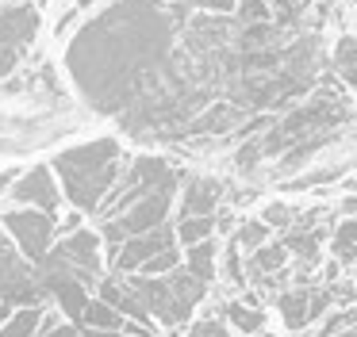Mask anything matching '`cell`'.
<instances>
[{
    "mask_svg": "<svg viewBox=\"0 0 357 337\" xmlns=\"http://www.w3.org/2000/svg\"><path fill=\"white\" fill-rule=\"evenodd\" d=\"M288 257H292V253H288L284 242H265L261 249L246 253V280H254V283L277 280V276L284 272Z\"/></svg>",
    "mask_w": 357,
    "mask_h": 337,
    "instance_id": "obj_10",
    "label": "cell"
},
{
    "mask_svg": "<svg viewBox=\"0 0 357 337\" xmlns=\"http://www.w3.org/2000/svg\"><path fill=\"white\" fill-rule=\"evenodd\" d=\"M273 237V226L269 222H261V219H246V222H238L234 226V234H231V242L238 245L242 253H254V249H261L265 242Z\"/></svg>",
    "mask_w": 357,
    "mask_h": 337,
    "instance_id": "obj_15",
    "label": "cell"
},
{
    "mask_svg": "<svg viewBox=\"0 0 357 337\" xmlns=\"http://www.w3.org/2000/svg\"><path fill=\"white\" fill-rule=\"evenodd\" d=\"M331 291L323 288H292V291H280L277 295V314H280V326L292 329V334H303V329H311L319 318H326L331 314Z\"/></svg>",
    "mask_w": 357,
    "mask_h": 337,
    "instance_id": "obj_8",
    "label": "cell"
},
{
    "mask_svg": "<svg viewBox=\"0 0 357 337\" xmlns=\"http://www.w3.org/2000/svg\"><path fill=\"white\" fill-rule=\"evenodd\" d=\"M35 303H47V288L39 280V265H31L12 245L4 226H0V329L8 326L20 311H27Z\"/></svg>",
    "mask_w": 357,
    "mask_h": 337,
    "instance_id": "obj_3",
    "label": "cell"
},
{
    "mask_svg": "<svg viewBox=\"0 0 357 337\" xmlns=\"http://www.w3.org/2000/svg\"><path fill=\"white\" fill-rule=\"evenodd\" d=\"M127 161H131V153H127L123 138L100 134V138H85V142L58 150L50 157V168L58 176L66 207L77 211L81 219H96V211L104 207V199L112 196V188L123 176Z\"/></svg>",
    "mask_w": 357,
    "mask_h": 337,
    "instance_id": "obj_2",
    "label": "cell"
},
{
    "mask_svg": "<svg viewBox=\"0 0 357 337\" xmlns=\"http://www.w3.org/2000/svg\"><path fill=\"white\" fill-rule=\"evenodd\" d=\"M173 230H177L181 249H188V245H200V242H208V237H215L219 214H200V219H173Z\"/></svg>",
    "mask_w": 357,
    "mask_h": 337,
    "instance_id": "obj_14",
    "label": "cell"
},
{
    "mask_svg": "<svg viewBox=\"0 0 357 337\" xmlns=\"http://www.w3.org/2000/svg\"><path fill=\"white\" fill-rule=\"evenodd\" d=\"M227 188L219 176L208 173H185L177 191V211L173 219H200V214H219V203H223Z\"/></svg>",
    "mask_w": 357,
    "mask_h": 337,
    "instance_id": "obj_9",
    "label": "cell"
},
{
    "mask_svg": "<svg viewBox=\"0 0 357 337\" xmlns=\"http://www.w3.org/2000/svg\"><path fill=\"white\" fill-rule=\"evenodd\" d=\"M331 69H334V77L342 81V88L357 92V35H342L338 42H334Z\"/></svg>",
    "mask_w": 357,
    "mask_h": 337,
    "instance_id": "obj_13",
    "label": "cell"
},
{
    "mask_svg": "<svg viewBox=\"0 0 357 337\" xmlns=\"http://www.w3.org/2000/svg\"><path fill=\"white\" fill-rule=\"evenodd\" d=\"M0 337H89L85 326L70 322L54 303H35L27 311H20L8 326L0 329Z\"/></svg>",
    "mask_w": 357,
    "mask_h": 337,
    "instance_id": "obj_7",
    "label": "cell"
},
{
    "mask_svg": "<svg viewBox=\"0 0 357 337\" xmlns=\"http://www.w3.org/2000/svg\"><path fill=\"white\" fill-rule=\"evenodd\" d=\"M219 276H223L227 283H234V288H246V253L238 249L234 242H227L223 249H219Z\"/></svg>",
    "mask_w": 357,
    "mask_h": 337,
    "instance_id": "obj_16",
    "label": "cell"
},
{
    "mask_svg": "<svg viewBox=\"0 0 357 337\" xmlns=\"http://www.w3.org/2000/svg\"><path fill=\"white\" fill-rule=\"evenodd\" d=\"M185 268L192 276H200L204 283H215L219 280V242L215 237H208V242H200V245H188Z\"/></svg>",
    "mask_w": 357,
    "mask_h": 337,
    "instance_id": "obj_12",
    "label": "cell"
},
{
    "mask_svg": "<svg viewBox=\"0 0 357 337\" xmlns=\"http://www.w3.org/2000/svg\"><path fill=\"white\" fill-rule=\"evenodd\" d=\"M334 337H357V329H354V326H346V329H338Z\"/></svg>",
    "mask_w": 357,
    "mask_h": 337,
    "instance_id": "obj_22",
    "label": "cell"
},
{
    "mask_svg": "<svg viewBox=\"0 0 357 337\" xmlns=\"http://www.w3.org/2000/svg\"><path fill=\"white\" fill-rule=\"evenodd\" d=\"M254 337H280L277 329H261V334H254Z\"/></svg>",
    "mask_w": 357,
    "mask_h": 337,
    "instance_id": "obj_23",
    "label": "cell"
},
{
    "mask_svg": "<svg viewBox=\"0 0 357 337\" xmlns=\"http://www.w3.org/2000/svg\"><path fill=\"white\" fill-rule=\"evenodd\" d=\"M8 199L16 207H35V211L58 214V219H62V207H66V196H62V188H58V176H54V168H50V161L24 168V173L12 180Z\"/></svg>",
    "mask_w": 357,
    "mask_h": 337,
    "instance_id": "obj_6",
    "label": "cell"
},
{
    "mask_svg": "<svg viewBox=\"0 0 357 337\" xmlns=\"http://www.w3.org/2000/svg\"><path fill=\"white\" fill-rule=\"evenodd\" d=\"M261 222H269L273 230H280V226H288V222H292V211H288V203H269L261 211Z\"/></svg>",
    "mask_w": 357,
    "mask_h": 337,
    "instance_id": "obj_21",
    "label": "cell"
},
{
    "mask_svg": "<svg viewBox=\"0 0 357 337\" xmlns=\"http://www.w3.org/2000/svg\"><path fill=\"white\" fill-rule=\"evenodd\" d=\"M284 245H288V253H292V257L300 260L303 268H311L319 257H323V249H319V237H315V234H296V237H288Z\"/></svg>",
    "mask_w": 357,
    "mask_h": 337,
    "instance_id": "obj_19",
    "label": "cell"
},
{
    "mask_svg": "<svg viewBox=\"0 0 357 337\" xmlns=\"http://www.w3.org/2000/svg\"><path fill=\"white\" fill-rule=\"evenodd\" d=\"M354 329H357V322H354Z\"/></svg>",
    "mask_w": 357,
    "mask_h": 337,
    "instance_id": "obj_24",
    "label": "cell"
},
{
    "mask_svg": "<svg viewBox=\"0 0 357 337\" xmlns=\"http://www.w3.org/2000/svg\"><path fill=\"white\" fill-rule=\"evenodd\" d=\"M39 8L31 0H0V81L24 61L39 35Z\"/></svg>",
    "mask_w": 357,
    "mask_h": 337,
    "instance_id": "obj_5",
    "label": "cell"
},
{
    "mask_svg": "<svg viewBox=\"0 0 357 337\" xmlns=\"http://www.w3.org/2000/svg\"><path fill=\"white\" fill-rule=\"evenodd\" d=\"M219 314L227 318V326L234 329L238 337H254L265 329V318L269 314L261 311V303H242V299H231V303L219 306Z\"/></svg>",
    "mask_w": 357,
    "mask_h": 337,
    "instance_id": "obj_11",
    "label": "cell"
},
{
    "mask_svg": "<svg viewBox=\"0 0 357 337\" xmlns=\"http://www.w3.org/2000/svg\"><path fill=\"white\" fill-rule=\"evenodd\" d=\"M185 337H238V334L227 326L223 314H200L185 326Z\"/></svg>",
    "mask_w": 357,
    "mask_h": 337,
    "instance_id": "obj_18",
    "label": "cell"
},
{
    "mask_svg": "<svg viewBox=\"0 0 357 337\" xmlns=\"http://www.w3.org/2000/svg\"><path fill=\"white\" fill-rule=\"evenodd\" d=\"M331 253L338 260H354L357 257V219H342L331 234Z\"/></svg>",
    "mask_w": 357,
    "mask_h": 337,
    "instance_id": "obj_17",
    "label": "cell"
},
{
    "mask_svg": "<svg viewBox=\"0 0 357 337\" xmlns=\"http://www.w3.org/2000/svg\"><path fill=\"white\" fill-rule=\"evenodd\" d=\"M181 173L169 157L162 153H131L119 184L104 207L96 211V230L104 237V249H119L127 237L150 234V230L165 226L177 211V191H181Z\"/></svg>",
    "mask_w": 357,
    "mask_h": 337,
    "instance_id": "obj_1",
    "label": "cell"
},
{
    "mask_svg": "<svg viewBox=\"0 0 357 337\" xmlns=\"http://www.w3.org/2000/svg\"><path fill=\"white\" fill-rule=\"evenodd\" d=\"M0 226H4L12 245L31 265H43L47 253L54 249L58 234H62V219L47 211H35V207H8V211H0Z\"/></svg>",
    "mask_w": 357,
    "mask_h": 337,
    "instance_id": "obj_4",
    "label": "cell"
},
{
    "mask_svg": "<svg viewBox=\"0 0 357 337\" xmlns=\"http://www.w3.org/2000/svg\"><path fill=\"white\" fill-rule=\"evenodd\" d=\"M181 8H192V12H215V15H234L238 0H173Z\"/></svg>",
    "mask_w": 357,
    "mask_h": 337,
    "instance_id": "obj_20",
    "label": "cell"
}]
</instances>
